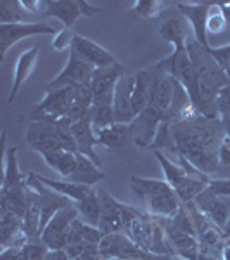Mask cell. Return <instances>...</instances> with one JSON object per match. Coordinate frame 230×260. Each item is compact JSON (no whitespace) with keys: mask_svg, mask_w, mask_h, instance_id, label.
Masks as SVG:
<instances>
[{"mask_svg":"<svg viewBox=\"0 0 230 260\" xmlns=\"http://www.w3.org/2000/svg\"><path fill=\"white\" fill-rule=\"evenodd\" d=\"M208 189L216 196H230V179L210 180L208 182Z\"/></svg>","mask_w":230,"mask_h":260,"instance_id":"34","label":"cell"},{"mask_svg":"<svg viewBox=\"0 0 230 260\" xmlns=\"http://www.w3.org/2000/svg\"><path fill=\"white\" fill-rule=\"evenodd\" d=\"M97 192L100 196V201H102L99 231L104 236L112 233H123V203H120L106 189H99Z\"/></svg>","mask_w":230,"mask_h":260,"instance_id":"11","label":"cell"},{"mask_svg":"<svg viewBox=\"0 0 230 260\" xmlns=\"http://www.w3.org/2000/svg\"><path fill=\"white\" fill-rule=\"evenodd\" d=\"M130 189L133 191V194H137L140 200L147 198V196L158 194V192H165L171 191V186L166 180L160 179H142L137 175L130 177Z\"/></svg>","mask_w":230,"mask_h":260,"instance_id":"26","label":"cell"},{"mask_svg":"<svg viewBox=\"0 0 230 260\" xmlns=\"http://www.w3.org/2000/svg\"><path fill=\"white\" fill-rule=\"evenodd\" d=\"M26 179L21 175L16 160V148H9L6 154V172H4L2 192H18L26 189Z\"/></svg>","mask_w":230,"mask_h":260,"instance_id":"23","label":"cell"},{"mask_svg":"<svg viewBox=\"0 0 230 260\" xmlns=\"http://www.w3.org/2000/svg\"><path fill=\"white\" fill-rule=\"evenodd\" d=\"M218 158H220V163H223V165H230V148L227 146V141H225L223 146L220 148Z\"/></svg>","mask_w":230,"mask_h":260,"instance_id":"37","label":"cell"},{"mask_svg":"<svg viewBox=\"0 0 230 260\" xmlns=\"http://www.w3.org/2000/svg\"><path fill=\"white\" fill-rule=\"evenodd\" d=\"M78 210L74 205L62 208L50 219L47 228L40 234V240L49 250H66L69 245V228L73 220L78 219Z\"/></svg>","mask_w":230,"mask_h":260,"instance_id":"3","label":"cell"},{"mask_svg":"<svg viewBox=\"0 0 230 260\" xmlns=\"http://www.w3.org/2000/svg\"><path fill=\"white\" fill-rule=\"evenodd\" d=\"M47 251H49V248L42 243V240L28 241L26 245L21 246L19 260H44L45 255H47Z\"/></svg>","mask_w":230,"mask_h":260,"instance_id":"30","label":"cell"},{"mask_svg":"<svg viewBox=\"0 0 230 260\" xmlns=\"http://www.w3.org/2000/svg\"><path fill=\"white\" fill-rule=\"evenodd\" d=\"M71 132H73L74 142H76L78 153L83 154V156H87V158H90V160L94 161L97 167L102 165L99 154L95 153V149H94L95 146H100V144H99V139H97V134H95V130H94V125H92L90 115L85 116V118L80 120V121H76V123H73Z\"/></svg>","mask_w":230,"mask_h":260,"instance_id":"13","label":"cell"},{"mask_svg":"<svg viewBox=\"0 0 230 260\" xmlns=\"http://www.w3.org/2000/svg\"><path fill=\"white\" fill-rule=\"evenodd\" d=\"M161 6L163 2H158V0H140V2H135V11L137 14L144 16V18H156L161 12Z\"/></svg>","mask_w":230,"mask_h":260,"instance_id":"32","label":"cell"},{"mask_svg":"<svg viewBox=\"0 0 230 260\" xmlns=\"http://www.w3.org/2000/svg\"><path fill=\"white\" fill-rule=\"evenodd\" d=\"M165 233L168 236L170 245L173 246L175 253L185 260H198L201 253V243L194 234L180 233V231L171 229L168 225L165 228Z\"/></svg>","mask_w":230,"mask_h":260,"instance_id":"18","label":"cell"},{"mask_svg":"<svg viewBox=\"0 0 230 260\" xmlns=\"http://www.w3.org/2000/svg\"><path fill=\"white\" fill-rule=\"evenodd\" d=\"M40 219H42V198L35 189L28 187L26 191V212L23 217V229L28 241L40 240Z\"/></svg>","mask_w":230,"mask_h":260,"instance_id":"16","label":"cell"},{"mask_svg":"<svg viewBox=\"0 0 230 260\" xmlns=\"http://www.w3.org/2000/svg\"><path fill=\"white\" fill-rule=\"evenodd\" d=\"M97 68L87 64L78 59L74 54L69 52L68 64L64 66V70L54 78L52 82H49L47 90H56V89H64V87H82V85H90L92 75Z\"/></svg>","mask_w":230,"mask_h":260,"instance_id":"7","label":"cell"},{"mask_svg":"<svg viewBox=\"0 0 230 260\" xmlns=\"http://www.w3.org/2000/svg\"><path fill=\"white\" fill-rule=\"evenodd\" d=\"M104 177H106V174H104V172L100 170L90 158L76 153V169H74V172L66 180H71V182L83 184V186L92 187L94 184L104 180Z\"/></svg>","mask_w":230,"mask_h":260,"instance_id":"20","label":"cell"},{"mask_svg":"<svg viewBox=\"0 0 230 260\" xmlns=\"http://www.w3.org/2000/svg\"><path fill=\"white\" fill-rule=\"evenodd\" d=\"M112 260H120V258H112Z\"/></svg>","mask_w":230,"mask_h":260,"instance_id":"42","label":"cell"},{"mask_svg":"<svg viewBox=\"0 0 230 260\" xmlns=\"http://www.w3.org/2000/svg\"><path fill=\"white\" fill-rule=\"evenodd\" d=\"M50 24L36 21V23H14V24H0V61H4L7 50L19 40L35 35H54Z\"/></svg>","mask_w":230,"mask_h":260,"instance_id":"6","label":"cell"},{"mask_svg":"<svg viewBox=\"0 0 230 260\" xmlns=\"http://www.w3.org/2000/svg\"><path fill=\"white\" fill-rule=\"evenodd\" d=\"M36 179L40 180L44 186H47L49 189L59 192V194L66 196V198H69L71 201H80L83 198H87V196L90 194L92 187L90 186H83V184H76V182H71V180H66V179H49V177H44V175L40 174H35Z\"/></svg>","mask_w":230,"mask_h":260,"instance_id":"19","label":"cell"},{"mask_svg":"<svg viewBox=\"0 0 230 260\" xmlns=\"http://www.w3.org/2000/svg\"><path fill=\"white\" fill-rule=\"evenodd\" d=\"M45 163L57 172L62 179H68L71 174L76 169V153H71V151H56V153H49L42 156Z\"/></svg>","mask_w":230,"mask_h":260,"instance_id":"25","label":"cell"},{"mask_svg":"<svg viewBox=\"0 0 230 260\" xmlns=\"http://www.w3.org/2000/svg\"><path fill=\"white\" fill-rule=\"evenodd\" d=\"M221 236H223V240H228V238H230V217H228L227 224L221 228Z\"/></svg>","mask_w":230,"mask_h":260,"instance_id":"40","label":"cell"},{"mask_svg":"<svg viewBox=\"0 0 230 260\" xmlns=\"http://www.w3.org/2000/svg\"><path fill=\"white\" fill-rule=\"evenodd\" d=\"M196 207L220 229L227 224V220L230 217V210L227 208V205L220 200V196L213 194L208 187L201 192V194L196 196Z\"/></svg>","mask_w":230,"mask_h":260,"instance_id":"14","label":"cell"},{"mask_svg":"<svg viewBox=\"0 0 230 260\" xmlns=\"http://www.w3.org/2000/svg\"><path fill=\"white\" fill-rule=\"evenodd\" d=\"M97 134V139L100 146H106V148H120L123 144L125 137L130 136V127L128 125H121V123H114L107 128L102 130H95Z\"/></svg>","mask_w":230,"mask_h":260,"instance_id":"27","label":"cell"},{"mask_svg":"<svg viewBox=\"0 0 230 260\" xmlns=\"http://www.w3.org/2000/svg\"><path fill=\"white\" fill-rule=\"evenodd\" d=\"M206 30L213 33V35H218V33L227 30V23H225V18H223V14H221L218 4H213L210 16H208V21H206Z\"/></svg>","mask_w":230,"mask_h":260,"instance_id":"31","label":"cell"},{"mask_svg":"<svg viewBox=\"0 0 230 260\" xmlns=\"http://www.w3.org/2000/svg\"><path fill=\"white\" fill-rule=\"evenodd\" d=\"M221 257H223V260H230V243H227L225 248L221 250Z\"/></svg>","mask_w":230,"mask_h":260,"instance_id":"41","label":"cell"},{"mask_svg":"<svg viewBox=\"0 0 230 260\" xmlns=\"http://www.w3.org/2000/svg\"><path fill=\"white\" fill-rule=\"evenodd\" d=\"M78 210V215L82 217V220L89 225L99 228V220H100V212H102V201L97 191H92L87 198H83L80 201L74 203Z\"/></svg>","mask_w":230,"mask_h":260,"instance_id":"24","label":"cell"},{"mask_svg":"<svg viewBox=\"0 0 230 260\" xmlns=\"http://www.w3.org/2000/svg\"><path fill=\"white\" fill-rule=\"evenodd\" d=\"M23 7L21 2H12V0H2L0 2V23L2 24H14L23 23Z\"/></svg>","mask_w":230,"mask_h":260,"instance_id":"28","label":"cell"},{"mask_svg":"<svg viewBox=\"0 0 230 260\" xmlns=\"http://www.w3.org/2000/svg\"><path fill=\"white\" fill-rule=\"evenodd\" d=\"M19 2L24 11H30V12H36L42 6V2H39V0H19Z\"/></svg>","mask_w":230,"mask_h":260,"instance_id":"36","label":"cell"},{"mask_svg":"<svg viewBox=\"0 0 230 260\" xmlns=\"http://www.w3.org/2000/svg\"><path fill=\"white\" fill-rule=\"evenodd\" d=\"M168 228L171 229H177L180 233H187V234H194L196 236V225H194V220H192V215L190 212H187L185 208H180L173 217L170 219Z\"/></svg>","mask_w":230,"mask_h":260,"instance_id":"29","label":"cell"},{"mask_svg":"<svg viewBox=\"0 0 230 260\" xmlns=\"http://www.w3.org/2000/svg\"><path fill=\"white\" fill-rule=\"evenodd\" d=\"M150 89H152V75L147 70H142L135 73V85H133L132 104L135 118L147 108L150 99Z\"/></svg>","mask_w":230,"mask_h":260,"instance_id":"22","label":"cell"},{"mask_svg":"<svg viewBox=\"0 0 230 260\" xmlns=\"http://www.w3.org/2000/svg\"><path fill=\"white\" fill-rule=\"evenodd\" d=\"M125 77V68L116 62L112 66H106V68H97L92 75L90 80V89L94 98L97 95H106V94H114V89L118 85V82Z\"/></svg>","mask_w":230,"mask_h":260,"instance_id":"15","label":"cell"},{"mask_svg":"<svg viewBox=\"0 0 230 260\" xmlns=\"http://www.w3.org/2000/svg\"><path fill=\"white\" fill-rule=\"evenodd\" d=\"M211 7H213V4H210V2H196V4L182 2V4H178V9H180L182 14L185 16V19H189V23L192 24L196 40L208 50L211 49V45L208 44L206 21H208V16H210Z\"/></svg>","mask_w":230,"mask_h":260,"instance_id":"12","label":"cell"},{"mask_svg":"<svg viewBox=\"0 0 230 260\" xmlns=\"http://www.w3.org/2000/svg\"><path fill=\"white\" fill-rule=\"evenodd\" d=\"M133 85H135V75H125L118 82L114 89V103H112V110H114V121L121 125H130L135 120L133 115V104H132V94Z\"/></svg>","mask_w":230,"mask_h":260,"instance_id":"10","label":"cell"},{"mask_svg":"<svg viewBox=\"0 0 230 260\" xmlns=\"http://www.w3.org/2000/svg\"><path fill=\"white\" fill-rule=\"evenodd\" d=\"M220 6V11L225 18V23H227V28H230V2L228 4H218Z\"/></svg>","mask_w":230,"mask_h":260,"instance_id":"38","label":"cell"},{"mask_svg":"<svg viewBox=\"0 0 230 260\" xmlns=\"http://www.w3.org/2000/svg\"><path fill=\"white\" fill-rule=\"evenodd\" d=\"M26 142L42 156L62 149L54 121H31L26 130Z\"/></svg>","mask_w":230,"mask_h":260,"instance_id":"8","label":"cell"},{"mask_svg":"<svg viewBox=\"0 0 230 260\" xmlns=\"http://www.w3.org/2000/svg\"><path fill=\"white\" fill-rule=\"evenodd\" d=\"M97 12H106V9L94 7L85 0H49V2H45L44 14L62 21L64 28L71 30V26L76 23L80 16H94Z\"/></svg>","mask_w":230,"mask_h":260,"instance_id":"5","label":"cell"},{"mask_svg":"<svg viewBox=\"0 0 230 260\" xmlns=\"http://www.w3.org/2000/svg\"><path fill=\"white\" fill-rule=\"evenodd\" d=\"M175 144L178 153L189 160L199 172H215L218 169V153L225 142V130L216 118L180 120L171 123Z\"/></svg>","mask_w":230,"mask_h":260,"instance_id":"1","label":"cell"},{"mask_svg":"<svg viewBox=\"0 0 230 260\" xmlns=\"http://www.w3.org/2000/svg\"><path fill=\"white\" fill-rule=\"evenodd\" d=\"M161 121H170L168 115L165 111H161L160 108H156L154 104H147L144 111L132 121L130 127V136L133 137V142L139 146L140 149L150 148L154 139H156L158 128H160Z\"/></svg>","mask_w":230,"mask_h":260,"instance_id":"4","label":"cell"},{"mask_svg":"<svg viewBox=\"0 0 230 260\" xmlns=\"http://www.w3.org/2000/svg\"><path fill=\"white\" fill-rule=\"evenodd\" d=\"M44 260H71L66 250H49Z\"/></svg>","mask_w":230,"mask_h":260,"instance_id":"35","label":"cell"},{"mask_svg":"<svg viewBox=\"0 0 230 260\" xmlns=\"http://www.w3.org/2000/svg\"><path fill=\"white\" fill-rule=\"evenodd\" d=\"M198 260H220V258L215 257V255H211L210 251H204L203 248H201V253H199Z\"/></svg>","mask_w":230,"mask_h":260,"instance_id":"39","label":"cell"},{"mask_svg":"<svg viewBox=\"0 0 230 260\" xmlns=\"http://www.w3.org/2000/svg\"><path fill=\"white\" fill-rule=\"evenodd\" d=\"M73 40H74L73 31H71L69 28H64V30H61L56 35V39H54V42H52V47L56 49V50H66V49L71 50Z\"/></svg>","mask_w":230,"mask_h":260,"instance_id":"33","label":"cell"},{"mask_svg":"<svg viewBox=\"0 0 230 260\" xmlns=\"http://www.w3.org/2000/svg\"><path fill=\"white\" fill-rule=\"evenodd\" d=\"M36 59H39V49L36 47H31V49L24 50V52H21V56L18 57V62H16L14 80H12L9 101L14 99V95L19 92V89L23 87V83L28 80V77L31 75V71L36 64Z\"/></svg>","mask_w":230,"mask_h":260,"instance_id":"21","label":"cell"},{"mask_svg":"<svg viewBox=\"0 0 230 260\" xmlns=\"http://www.w3.org/2000/svg\"><path fill=\"white\" fill-rule=\"evenodd\" d=\"M69 52L74 54L80 61L94 66V68H106V66H112L118 62L109 50H106L102 45H99L97 42H92L80 35H74V40H73V45H71Z\"/></svg>","mask_w":230,"mask_h":260,"instance_id":"9","label":"cell"},{"mask_svg":"<svg viewBox=\"0 0 230 260\" xmlns=\"http://www.w3.org/2000/svg\"><path fill=\"white\" fill-rule=\"evenodd\" d=\"M76 87H64V89L47 90L45 98L35 106L31 113L33 121H57L68 115L74 99Z\"/></svg>","mask_w":230,"mask_h":260,"instance_id":"2","label":"cell"},{"mask_svg":"<svg viewBox=\"0 0 230 260\" xmlns=\"http://www.w3.org/2000/svg\"><path fill=\"white\" fill-rule=\"evenodd\" d=\"M142 201H144L145 208L149 210L150 215L163 217V219H171L175 213L180 210V200H178L177 192L173 189L147 196Z\"/></svg>","mask_w":230,"mask_h":260,"instance_id":"17","label":"cell"},{"mask_svg":"<svg viewBox=\"0 0 230 260\" xmlns=\"http://www.w3.org/2000/svg\"><path fill=\"white\" fill-rule=\"evenodd\" d=\"M74 260H80V258H74Z\"/></svg>","mask_w":230,"mask_h":260,"instance_id":"43","label":"cell"}]
</instances>
